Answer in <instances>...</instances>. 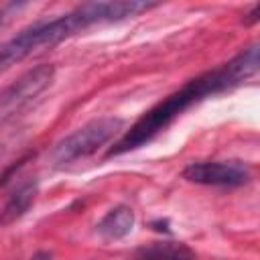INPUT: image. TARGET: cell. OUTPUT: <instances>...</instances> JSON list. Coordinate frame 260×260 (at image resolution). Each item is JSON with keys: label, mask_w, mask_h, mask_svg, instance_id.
Returning a JSON list of instances; mask_svg holds the SVG:
<instances>
[{"label": "cell", "mask_w": 260, "mask_h": 260, "mask_svg": "<svg viewBox=\"0 0 260 260\" xmlns=\"http://www.w3.org/2000/svg\"><path fill=\"white\" fill-rule=\"evenodd\" d=\"M32 260H51V258H49L47 254H37V256H35Z\"/></svg>", "instance_id": "9"}, {"label": "cell", "mask_w": 260, "mask_h": 260, "mask_svg": "<svg viewBox=\"0 0 260 260\" xmlns=\"http://www.w3.org/2000/svg\"><path fill=\"white\" fill-rule=\"evenodd\" d=\"M0 18H2V16H0Z\"/></svg>", "instance_id": "10"}, {"label": "cell", "mask_w": 260, "mask_h": 260, "mask_svg": "<svg viewBox=\"0 0 260 260\" xmlns=\"http://www.w3.org/2000/svg\"><path fill=\"white\" fill-rule=\"evenodd\" d=\"M124 128V120L116 116H102L85 122L65 138H61L51 150V162L55 167L71 165L79 158H85L98 152L104 144L116 138Z\"/></svg>", "instance_id": "3"}, {"label": "cell", "mask_w": 260, "mask_h": 260, "mask_svg": "<svg viewBox=\"0 0 260 260\" xmlns=\"http://www.w3.org/2000/svg\"><path fill=\"white\" fill-rule=\"evenodd\" d=\"M53 77L55 67L51 63H41L6 85L0 91V126L12 122L24 110H28L32 102L53 83Z\"/></svg>", "instance_id": "4"}, {"label": "cell", "mask_w": 260, "mask_h": 260, "mask_svg": "<svg viewBox=\"0 0 260 260\" xmlns=\"http://www.w3.org/2000/svg\"><path fill=\"white\" fill-rule=\"evenodd\" d=\"M260 67V49L258 45H250L242 53H238L232 61L223 63L221 67L207 71L203 75H197L195 79L187 81L181 89L152 106L148 112H144L132 126L126 130L114 146L108 150V156H118L124 152H130L146 142H150L156 134H160L165 128H169L183 112H187L191 106L199 104L201 100L209 95H217L221 91L234 89L252 75H256Z\"/></svg>", "instance_id": "1"}, {"label": "cell", "mask_w": 260, "mask_h": 260, "mask_svg": "<svg viewBox=\"0 0 260 260\" xmlns=\"http://www.w3.org/2000/svg\"><path fill=\"white\" fill-rule=\"evenodd\" d=\"M183 179L211 187H240L252 179V171L242 160H197L183 169Z\"/></svg>", "instance_id": "5"}, {"label": "cell", "mask_w": 260, "mask_h": 260, "mask_svg": "<svg viewBox=\"0 0 260 260\" xmlns=\"http://www.w3.org/2000/svg\"><path fill=\"white\" fill-rule=\"evenodd\" d=\"M37 193H39L37 181H26L20 187H16V191L8 197V201L4 203V207L0 211V225H10V223L18 221L35 203Z\"/></svg>", "instance_id": "7"}, {"label": "cell", "mask_w": 260, "mask_h": 260, "mask_svg": "<svg viewBox=\"0 0 260 260\" xmlns=\"http://www.w3.org/2000/svg\"><path fill=\"white\" fill-rule=\"evenodd\" d=\"M150 8H154L152 2H140V0L85 2V4L77 6L75 10L61 14L53 20L35 22L0 45V73H4L6 69H10L16 63L28 59L35 53L51 49V47L63 43L65 39L79 35L81 30H85L89 26L118 22L128 16L146 12Z\"/></svg>", "instance_id": "2"}, {"label": "cell", "mask_w": 260, "mask_h": 260, "mask_svg": "<svg viewBox=\"0 0 260 260\" xmlns=\"http://www.w3.org/2000/svg\"><path fill=\"white\" fill-rule=\"evenodd\" d=\"M134 228V209L130 205H116L112 207L95 225V232L106 242H116L126 238Z\"/></svg>", "instance_id": "6"}, {"label": "cell", "mask_w": 260, "mask_h": 260, "mask_svg": "<svg viewBox=\"0 0 260 260\" xmlns=\"http://www.w3.org/2000/svg\"><path fill=\"white\" fill-rule=\"evenodd\" d=\"M132 260H197L195 252L181 242H158L138 252Z\"/></svg>", "instance_id": "8"}]
</instances>
